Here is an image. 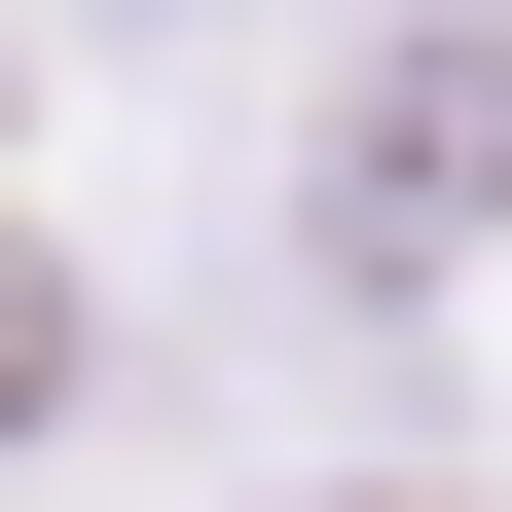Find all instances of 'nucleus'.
I'll return each instance as SVG.
<instances>
[{
    "label": "nucleus",
    "instance_id": "obj_1",
    "mask_svg": "<svg viewBox=\"0 0 512 512\" xmlns=\"http://www.w3.org/2000/svg\"><path fill=\"white\" fill-rule=\"evenodd\" d=\"M0 403H37V256H0Z\"/></svg>",
    "mask_w": 512,
    "mask_h": 512
}]
</instances>
